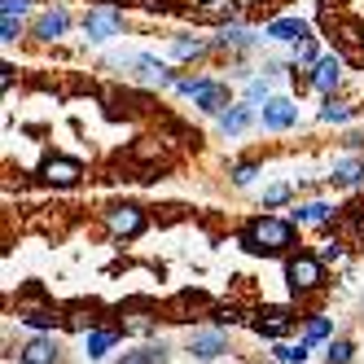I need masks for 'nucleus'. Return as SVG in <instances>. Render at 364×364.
<instances>
[{
    "label": "nucleus",
    "mask_w": 364,
    "mask_h": 364,
    "mask_svg": "<svg viewBox=\"0 0 364 364\" xmlns=\"http://www.w3.org/2000/svg\"><path fill=\"white\" fill-rule=\"evenodd\" d=\"M242 246L250 255H281V250H290L294 246V224H285L277 215H264V220H255L246 232H242Z\"/></svg>",
    "instance_id": "obj_1"
},
{
    "label": "nucleus",
    "mask_w": 364,
    "mask_h": 364,
    "mask_svg": "<svg viewBox=\"0 0 364 364\" xmlns=\"http://www.w3.org/2000/svg\"><path fill=\"white\" fill-rule=\"evenodd\" d=\"M180 92L193 97L202 110H211V114H224L228 110V88L224 84H206V80H180Z\"/></svg>",
    "instance_id": "obj_2"
},
{
    "label": "nucleus",
    "mask_w": 364,
    "mask_h": 364,
    "mask_svg": "<svg viewBox=\"0 0 364 364\" xmlns=\"http://www.w3.org/2000/svg\"><path fill=\"white\" fill-rule=\"evenodd\" d=\"M285 277H290L294 290H316L321 285V259H311V255H294L290 264H285Z\"/></svg>",
    "instance_id": "obj_3"
},
{
    "label": "nucleus",
    "mask_w": 364,
    "mask_h": 364,
    "mask_svg": "<svg viewBox=\"0 0 364 364\" xmlns=\"http://www.w3.org/2000/svg\"><path fill=\"white\" fill-rule=\"evenodd\" d=\"M106 224H110L114 237H136V232L145 228V215L136 211V206H114V211L106 215Z\"/></svg>",
    "instance_id": "obj_4"
},
{
    "label": "nucleus",
    "mask_w": 364,
    "mask_h": 364,
    "mask_svg": "<svg viewBox=\"0 0 364 364\" xmlns=\"http://www.w3.org/2000/svg\"><path fill=\"white\" fill-rule=\"evenodd\" d=\"M119 31H123V18L110 14V9H97V14L84 18V36H88V40H110V36H119Z\"/></svg>",
    "instance_id": "obj_5"
},
{
    "label": "nucleus",
    "mask_w": 364,
    "mask_h": 364,
    "mask_svg": "<svg viewBox=\"0 0 364 364\" xmlns=\"http://www.w3.org/2000/svg\"><path fill=\"white\" fill-rule=\"evenodd\" d=\"M294 119H299V110H294V101H285V97H272L268 106H264V127H272V132L290 127Z\"/></svg>",
    "instance_id": "obj_6"
},
{
    "label": "nucleus",
    "mask_w": 364,
    "mask_h": 364,
    "mask_svg": "<svg viewBox=\"0 0 364 364\" xmlns=\"http://www.w3.org/2000/svg\"><path fill=\"white\" fill-rule=\"evenodd\" d=\"M80 176H84V167L75 159H48L44 163V180H48V185H75Z\"/></svg>",
    "instance_id": "obj_7"
},
{
    "label": "nucleus",
    "mask_w": 364,
    "mask_h": 364,
    "mask_svg": "<svg viewBox=\"0 0 364 364\" xmlns=\"http://www.w3.org/2000/svg\"><path fill=\"white\" fill-rule=\"evenodd\" d=\"M22 360L27 364H58V343L53 338H31V343L22 347Z\"/></svg>",
    "instance_id": "obj_8"
},
{
    "label": "nucleus",
    "mask_w": 364,
    "mask_h": 364,
    "mask_svg": "<svg viewBox=\"0 0 364 364\" xmlns=\"http://www.w3.org/2000/svg\"><path fill=\"white\" fill-rule=\"evenodd\" d=\"M338 80H343V62H338V58H321L316 62V75H311V84H316L321 92H333Z\"/></svg>",
    "instance_id": "obj_9"
},
{
    "label": "nucleus",
    "mask_w": 364,
    "mask_h": 364,
    "mask_svg": "<svg viewBox=\"0 0 364 364\" xmlns=\"http://www.w3.org/2000/svg\"><path fill=\"white\" fill-rule=\"evenodd\" d=\"M264 36H268V40H281V44H285V40H307V22H299V18H277Z\"/></svg>",
    "instance_id": "obj_10"
},
{
    "label": "nucleus",
    "mask_w": 364,
    "mask_h": 364,
    "mask_svg": "<svg viewBox=\"0 0 364 364\" xmlns=\"http://www.w3.org/2000/svg\"><path fill=\"white\" fill-rule=\"evenodd\" d=\"M189 351H193L198 360H215V355L224 351V333H193V338H189Z\"/></svg>",
    "instance_id": "obj_11"
},
{
    "label": "nucleus",
    "mask_w": 364,
    "mask_h": 364,
    "mask_svg": "<svg viewBox=\"0 0 364 364\" xmlns=\"http://www.w3.org/2000/svg\"><path fill=\"white\" fill-rule=\"evenodd\" d=\"M62 31H66V14H62V9L40 14V22H36V36H40V40H58Z\"/></svg>",
    "instance_id": "obj_12"
},
{
    "label": "nucleus",
    "mask_w": 364,
    "mask_h": 364,
    "mask_svg": "<svg viewBox=\"0 0 364 364\" xmlns=\"http://www.w3.org/2000/svg\"><path fill=\"white\" fill-rule=\"evenodd\" d=\"M250 119H255V110H250V106H232V110H224V114H220V127L232 136V132H246Z\"/></svg>",
    "instance_id": "obj_13"
},
{
    "label": "nucleus",
    "mask_w": 364,
    "mask_h": 364,
    "mask_svg": "<svg viewBox=\"0 0 364 364\" xmlns=\"http://www.w3.org/2000/svg\"><path fill=\"white\" fill-rule=\"evenodd\" d=\"M329 215H333V206H329V202H303L299 211H294L299 224H325Z\"/></svg>",
    "instance_id": "obj_14"
},
{
    "label": "nucleus",
    "mask_w": 364,
    "mask_h": 364,
    "mask_svg": "<svg viewBox=\"0 0 364 364\" xmlns=\"http://www.w3.org/2000/svg\"><path fill=\"white\" fill-rule=\"evenodd\" d=\"M119 364H167V347H141V351H127Z\"/></svg>",
    "instance_id": "obj_15"
},
{
    "label": "nucleus",
    "mask_w": 364,
    "mask_h": 364,
    "mask_svg": "<svg viewBox=\"0 0 364 364\" xmlns=\"http://www.w3.org/2000/svg\"><path fill=\"white\" fill-rule=\"evenodd\" d=\"M132 66H136V75H141L145 84H171V75L159 62H149V58H132Z\"/></svg>",
    "instance_id": "obj_16"
},
{
    "label": "nucleus",
    "mask_w": 364,
    "mask_h": 364,
    "mask_svg": "<svg viewBox=\"0 0 364 364\" xmlns=\"http://www.w3.org/2000/svg\"><path fill=\"white\" fill-rule=\"evenodd\" d=\"M110 347H114V333H106V329H92V333H88V355H92V360H101Z\"/></svg>",
    "instance_id": "obj_17"
},
{
    "label": "nucleus",
    "mask_w": 364,
    "mask_h": 364,
    "mask_svg": "<svg viewBox=\"0 0 364 364\" xmlns=\"http://www.w3.org/2000/svg\"><path fill=\"white\" fill-rule=\"evenodd\" d=\"M333 180H343V185H355V180H364V163H355V159L338 163V167H333Z\"/></svg>",
    "instance_id": "obj_18"
},
{
    "label": "nucleus",
    "mask_w": 364,
    "mask_h": 364,
    "mask_svg": "<svg viewBox=\"0 0 364 364\" xmlns=\"http://www.w3.org/2000/svg\"><path fill=\"white\" fill-rule=\"evenodd\" d=\"M198 14L202 18H232V14H237V5H232V0H206Z\"/></svg>",
    "instance_id": "obj_19"
},
{
    "label": "nucleus",
    "mask_w": 364,
    "mask_h": 364,
    "mask_svg": "<svg viewBox=\"0 0 364 364\" xmlns=\"http://www.w3.org/2000/svg\"><path fill=\"white\" fill-rule=\"evenodd\" d=\"M307 347H311L307 338H303L299 347H277V360H285V364H303V360H307Z\"/></svg>",
    "instance_id": "obj_20"
},
{
    "label": "nucleus",
    "mask_w": 364,
    "mask_h": 364,
    "mask_svg": "<svg viewBox=\"0 0 364 364\" xmlns=\"http://www.w3.org/2000/svg\"><path fill=\"white\" fill-rule=\"evenodd\" d=\"M355 347L351 343H343V338H338V343H329V364H351L355 355H351Z\"/></svg>",
    "instance_id": "obj_21"
},
{
    "label": "nucleus",
    "mask_w": 364,
    "mask_h": 364,
    "mask_svg": "<svg viewBox=\"0 0 364 364\" xmlns=\"http://www.w3.org/2000/svg\"><path fill=\"white\" fill-rule=\"evenodd\" d=\"M347 119H351V110L338 106V101H329V106L321 110V123H347Z\"/></svg>",
    "instance_id": "obj_22"
},
{
    "label": "nucleus",
    "mask_w": 364,
    "mask_h": 364,
    "mask_svg": "<svg viewBox=\"0 0 364 364\" xmlns=\"http://www.w3.org/2000/svg\"><path fill=\"white\" fill-rule=\"evenodd\" d=\"M22 321H27V325H36V329H53V311H27V316H22Z\"/></svg>",
    "instance_id": "obj_23"
},
{
    "label": "nucleus",
    "mask_w": 364,
    "mask_h": 364,
    "mask_svg": "<svg viewBox=\"0 0 364 364\" xmlns=\"http://www.w3.org/2000/svg\"><path fill=\"white\" fill-rule=\"evenodd\" d=\"M171 48H176V58H193V53H202L206 44H202V40H176Z\"/></svg>",
    "instance_id": "obj_24"
},
{
    "label": "nucleus",
    "mask_w": 364,
    "mask_h": 364,
    "mask_svg": "<svg viewBox=\"0 0 364 364\" xmlns=\"http://www.w3.org/2000/svg\"><path fill=\"white\" fill-rule=\"evenodd\" d=\"M255 36L250 31H242V27H224V36H220V44H250Z\"/></svg>",
    "instance_id": "obj_25"
},
{
    "label": "nucleus",
    "mask_w": 364,
    "mask_h": 364,
    "mask_svg": "<svg viewBox=\"0 0 364 364\" xmlns=\"http://www.w3.org/2000/svg\"><path fill=\"white\" fill-rule=\"evenodd\" d=\"M294 58H299V62H321V58H316V44H311V40H299Z\"/></svg>",
    "instance_id": "obj_26"
},
{
    "label": "nucleus",
    "mask_w": 364,
    "mask_h": 364,
    "mask_svg": "<svg viewBox=\"0 0 364 364\" xmlns=\"http://www.w3.org/2000/svg\"><path fill=\"white\" fill-rule=\"evenodd\" d=\"M325 333H329V321L321 316V321H311V325H307V343H316V338H325Z\"/></svg>",
    "instance_id": "obj_27"
},
{
    "label": "nucleus",
    "mask_w": 364,
    "mask_h": 364,
    "mask_svg": "<svg viewBox=\"0 0 364 364\" xmlns=\"http://www.w3.org/2000/svg\"><path fill=\"white\" fill-rule=\"evenodd\" d=\"M246 97H250V101L268 97V80H250V84H246Z\"/></svg>",
    "instance_id": "obj_28"
},
{
    "label": "nucleus",
    "mask_w": 364,
    "mask_h": 364,
    "mask_svg": "<svg viewBox=\"0 0 364 364\" xmlns=\"http://www.w3.org/2000/svg\"><path fill=\"white\" fill-rule=\"evenodd\" d=\"M285 198H290V189H285V185H272V189L264 193V202H268V206H277V202H285Z\"/></svg>",
    "instance_id": "obj_29"
},
{
    "label": "nucleus",
    "mask_w": 364,
    "mask_h": 364,
    "mask_svg": "<svg viewBox=\"0 0 364 364\" xmlns=\"http://www.w3.org/2000/svg\"><path fill=\"white\" fill-rule=\"evenodd\" d=\"M255 176H259V171H255L250 163H242L237 171H232V180H237V185H250V180H255Z\"/></svg>",
    "instance_id": "obj_30"
},
{
    "label": "nucleus",
    "mask_w": 364,
    "mask_h": 364,
    "mask_svg": "<svg viewBox=\"0 0 364 364\" xmlns=\"http://www.w3.org/2000/svg\"><path fill=\"white\" fill-rule=\"evenodd\" d=\"M0 40H5V44L18 40V22H14V18H5V27H0Z\"/></svg>",
    "instance_id": "obj_31"
},
{
    "label": "nucleus",
    "mask_w": 364,
    "mask_h": 364,
    "mask_svg": "<svg viewBox=\"0 0 364 364\" xmlns=\"http://www.w3.org/2000/svg\"><path fill=\"white\" fill-rule=\"evenodd\" d=\"M18 14H27V0H5V18H18Z\"/></svg>",
    "instance_id": "obj_32"
},
{
    "label": "nucleus",
    "mask_w": 364,
    "mask_h": 364,
    "mask_svg": "<svg viewBox=\"0 0 364 364\" xmlns=\"http://www.w3.org/2000/svg\"><path fill=\"white\" fill-rule=\"evenodd\" d=\"M127 329H132V333H145V329H154V321H149V316H132V321H127Z\"/></svg>",
    "instance_id": "obj_33"
}]
</instances>
